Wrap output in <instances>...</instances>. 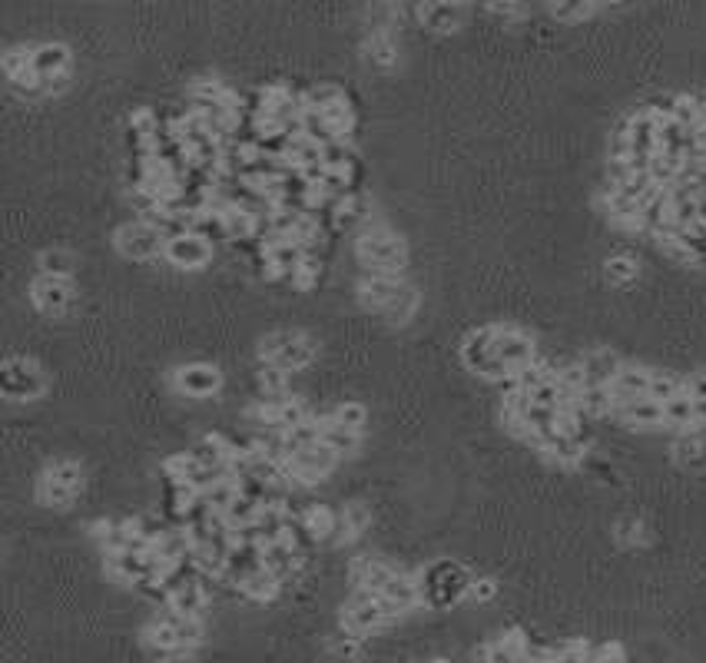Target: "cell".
<instances>
[{
    "label": "cell",
    "mask_w": 706,
    "mask_h": 663,
    "mask_svg": "<svg viewBox=\"0 0 706 663\" xmlns=\"http://www.w3.org/2000/svg\"><path fill=\"white\" fill-rule=\"evenodd\" d=\"M358 259H362L365 266L402 272V266H405V239L398 233H392L385 223H365L362 236H358Z\"/></svg>",
    "instance_id": "6da1fadb"
},
{
    "label": "cell",
    "mask_w": 706,
    "mask_h": 663,
    "mask_svg": "<svg viewBox=\"0 0 706 663\" xmlns=\"http://www.w3.org/2000/svg\"><path fill=\"white\" fill-rule=\"evenodd\" d=\"M471 591V577L461 571L458 564L451 561H441L435 564L431 571L425 574V581H421V601H428L431 607H448L461 601Z\"/></svg>",
    "instance_id": "7a4b0ae2"
},
{
    "label": "cell",
    "mask_w": 706,
    "mask_h": 663,
    "mask_svg": "<svg viewBox=\"0 0 706 663\" xmlns=\"http://www.w3.org/2000/svg\"><path fill=\"white\" fill-rule=\"evenodd\" d=\"M259 355L266 362L272 365H279V368H286V372H292V368H302V365H309L312 362V339H305L302 332H292V329H282V332H272L262 339L259 345Z\"/></svg>",
    "instance_id": "3957f363"
},
{
    "label": "cell",
    "mask_w": 706,
    "mask_h": 663,
    "mask_svg": "<svg viewBox=\"0 0 706 663\" xmlns=\"http://www.w3.org/2000/svg\"><path fill=\"white\" fill-rule=\"evenodd\" d=\"M388 620H392V617H388L382 597L372 594V591H355V597H352L349 607H345V614H342V627H345V634H349V637L362 640L365 634H372V630L388 624Z\"/></svg>",
    "instance_id": "277c9868"
},
{
    "label": "cell",
    "mask_w": 706,
    "mask_h": 663,
    "mask_svg": "<svg viewBox=\"0 0 706 663\" xmlns=\"http://www.w3.org/2000/svg\"><path fill=\"white\" fill-rule=\"evenodd\" d=\"M83 484V471L73 465V461H57L50 465L44 475H40V501L50 504V508H63L70 504L73 494L80 491Z\"/></svg>",
    "instance_id": "5b68a950"
},
{
    "label": "cell",
    "mask_w": 706,
    "mask_h": 663,
    "mask_svg": "<svg viewBox=\"0 0 706 663\" xmlns=\"http://www.w3.org/2000/svg\"><path fill=\"white\" fill-rule=\"evenodd\" d=\"M117 246L123 256L130 259H150L156 252L166 249V236L163 229L150 223V219H136V223H126L117 233Z\"/></svg>",
    "instance_id": "8992f818"
},
{
    "label": "cell",
    "mask_w": 706,
    "mask_h": 663,
    "mask_svg": "<svg viewBox=\"0 0 706 663\" xmlns=\"http://www.w3.org/2000/svg\"><path fill=\"white\" fill-rule=\"evenodd\" d=\"M4 392L7 398H17V402H24V398H37L44 392V375H40V368L27 359H7L4 365Z\"/></svg>",
    "instance_id": "52a82bcc"
},
{
    "label": "cell",
    "mask_w": 706,
    "mask_h": 663,
    "mask_svg": "<svg viewBox=\"0 0 706 663\" xmlns=\"http://www.w3.org/2000/svg\"><path fill=\"white\" fill-rule=\"evenodd\" d=\"M163 256L179 269H199V266H206V262L213 259V246H209V242L199 233H183V236L166 239Z\"/></svg>",
    "instance_id": "ba28073f"
},
{
    "label": "cell",
    "mask_w": 706,
    "mask_h": 663,
    "mask_svg": "<svg viewBox=\"0 0 706 663\" xmlns=\"http://www.w3.org/2000/svg\"><path fill=\"white\" fill-rule=\"evenodd\" d=\"M67 67H70V54L63 44H44V47L30 50V70L40 77L44 90L60 87L63 77H67Z\"/></svg>",
    "instance_id": "9c48e42d"
},
{
    "label": "cell",
    "mask_w": 706,
    "mask_h": 663,
    "mask_svg": "<svg viewBox=\"0 0 706 663\" xmlns=\"http://www.w3.org/2000/svg\"><path fill=\"white\" fill-rule=\"evenodd\" d=\"M607 388H610V398H614V412H617V408H624L630 402H637V398H647L650 395V368L624 365Z\"/></svg>",
    "instance_id": "30bf717a"
},
{
    "label": "cell",
    "mask_w": 706,
    "mask_h": 663,
    "mask_svg": "<svg viewBox=\"0 0 706 663\" xmlns=\"http://www.w3.org/2000/svg\"><path fill=\"white\" fill-rule=\"evenodd\" d=\"M494 355H498L511 372H521L524 365L534 362V342L514 329H498L494 332Z\"/></svg>",
    "instance_id": "8fae6325"
},
{
    "label": "cell",
    "mask_w": 706,
    "mask_h": 663,
    "mask_svg": "<svg viewBox=\"0 0 706 663\" xmlns=\"http://www.w3.org/2000/svg\"><path fill=\"white\" fill-rule=\"evenodd\" d=\"M176 385H179V392H186L193 398H206V395H213L219 385H223V375H219L216 365L193 362V365L176 368Z\"/></svg>",
    "instance_id": "7c38bea8"
},
{
    "label": "cell",
    "mask_w": 706,
    "mask_h": 663,
    "mask_svg": "<svg viewBox=\"0 0 706 663\" xmlns=\"http://www.w3.org/2000/svg\"><path fill=\"white\" fill-rule=\"evenodd\" d=\"M395 577V567H388L382 557H372V554H362L355 557L352 564V584L355 591H372V594H382L385 584Z\"/></svg>",
    "instance_id": "4fadbf2b"
},
{
    "label": "cell",
    "mask_w": 706,
    "mask_h": 663,
    "mask_svg": "<svg viewBox=\"0 0 706 663\" xmlns=\"http://www.w3.org/2000/svg\"><path fill=\"white\" fill-rule=\"evenodd\" d=\"M378 597H382L388 617H398V614H405V610H412L421 601V584L415 581V577L395 571V577L385 584V591Z\"/></svg>",
    "instance_id": "5bb4252c"
},
{
    "label": "cell",
    "mask_w": 706,
    "mask_h": 663,
    "mask_svg": "<svg viewBox=\"0 0 706 663\" xmlns=\"http://www.w3.org/2000/svg\"><path fill=\"white\" fill-rule=\"evenodd\" d=\"M30 296L40 305L44 312H63L73 299V286L70 279H57V276H40L34 282V289H30Z\"/></svg>",
    "instance_id": "9a60e30c"
},
{
    "label": "cell",
    "mask_w": 706,
    "mask_h": 663,
    "mask_svg": "<svg viewBox=\"0 0 706 663\" xmlns=\"http://www.w3.org/2000/svg\"><path fill=\"white\" fill-rule=\"evenodd\" d=\"M584 368V378H587V388L590 385H600V388H607L610 382L617 378V372L624 368V362L617 359L610 349H597V352H590L587 359L581 362Z\"/></svg>",
    "instance_id": "2e32d148"
},
{
    "label": "cell",
    "mask_w": 706,
    "mask_h": 663,
    "mask_svg": "<svg viewBox=\"0 0 706 663\" xmlns=\"http://www.w3.org/2000/svg\"><path fill=\"white\" fill-rule=\"evenodd\" d=\"M262 564L269 567L279 581H286L289 574H295V567L302 564V554L295 551L292 541H276V544H262Z\"/></svg>",
    "instance_id": "e0dca14e"
},
{
    "label": "cell",
    "mask_w": 706,
    "mask_h": 663,
    "mask_svg": "<svg viewBox=\"0 0 706 663\" xmlns=\"http://www.w3.org/2000/svg\"><path fill=\"white\" fill-rule=\"evenodd\" d=\"M617 418H624L627 425L634 428H660L663 425V405L653 402V398H637V402H630L624 408H617L614 412Z\"/></svg>",
    "instance_id": "ac0fdd59"
},
{
    "label": "cell",
    "mask_w": 706,
    "mask_h": 663,
    "mask_svg": "<svg viewBox=\"0 0 706 663\" xmlns=\"http://www.w3.org/2000/svg\"><path fill=\"white\" fill-rule=\"evenodd\" d=\"M663 425L677 431H693L697 428V415H693V398L683 388L680 395H673L670 402H663Z\"/></svg>",
    "instance_id": "d6986e66"
},
{
    "label": "cell",
    "mask_w": 706,
    "mask_h": 663,
    "mask_svg": "<svg viewBox=\"0 0 706 663\" xmlns=\"http://www.w3.org/2000/svg\"><path fill=\"white\" fill-rule=\"evenodd\" d=\"M170 604L176 614H183V617H203V610H206V591H203V584L199 581H189L186 587H179L176 594H170Z\"/></svg>",
    "instance_id": "ffe728a7"
},
{
    "label": "cell",
    "mask_w": 706,
    "mask_h": 663,
    "mask_svg": "<svg viewBox=\"0 0 706 663\" xmlns=\"http://www.w3.org/2000/svg\"><path fill=\"white\" fill-rule=\"evenodd\" d=\"M322 445H329L335 455H352V451L362 445V435H358V431L342 428V425L329 415V418H325V428H322Z\"/></svg>",
    "instance_id": "44dd1931"
},
{
    "label": "cell",
    "mask_w": 706,
    "mask_h": 663,
    "mask_svg": "<svg viewBox=\"0 0 706 663\" xmlns=\"http://www.w3.org/2000/svg\"><path fill=\"white\" fill-rule=\"evenodd\" d=\"M279 577L269 571V567H259L256 574H249L246 577V584H242V591H246L249 597H256V601H272V597L279 594Z\"/></svg>",
    "instance_id": "7402d4cb"
},
{
    "label": "cell",
    "mask_w": 706,
    "mask_h": 663,
    "mask_svg": "<svg viewBox=\"0 0 706 663\" xmlns=\"http://www.w3.org/2000/svg\"><path fill=\"white\" fill-rule=\"evenodd\" d=\"M259 385H262V398H289V378L286 368L266 362L259 372Z\"/></svg>",
    "instance_id": "603a6c76"
},
{
    "label": "cell",
    "mask_w": 706,
    "mask_h": 663,
    "mask_svg": "<svg viewBox=\"0 0 706 663\" xmlns=\"http://www.w3.org/2000/svg\"><path fill=\"white\" fill-rule=\"evenodd\" d=\"M687 388V378H677L670 372H650V398L653 402H670L673 395H680Z\"/></svg>",
    "instance_id": "cb8c5ba5"
},
{
    "label": "cell",
    "mask_w": 706,
    "mask_h": 663,
    "mask_svg": "<svg viewBox=\"0 0 706 663\" xmlns=\"http://www.w3.org/2000/svg\"><path fill=\"white\" fill-rule=\"evenodd\" d=\"M352 146L345 140H332L329 146H322V166L325 170H335V173H345L352 163Z\"/></svg>",
    "instance_id": "d4e9b609"
},
{
    "label": "cell",
    "mask_w": 706,
    "mask_h": 663,
    "mask_svg": "<svg viewBox=\"0 0 706 663\" xmlns=\"http://www.w3.org/2000/svg\"><path fill=\"white\" fill-rule=\"evenodd\" d=\"M421 20H428L435 30H451L458 24V17L465 14L461 7H438V4H428V7H418Z\"/></svg>",
    "instance_id": "484cf974"
},
{
    "label": "cell",
    "mask_w": 706,
    "mask_h": 663,
    "mask_svg": "<svg viewBox=\"0 0 706 663\" xmlns=\"http://www.w3.org/2000/svg\"><path fill=\"white\" fill-rule=\"evenodd\" d=\"M40 272H44V276L70 279V272H73V256H70V252H63V249L44 252V256H40Z\"/></svg>",
    "instance_id": "4316f807"
},
{
    "label": "cell",
    "mask_w": 706,
    "mask_h": 663,
    "mask_svg": "<svg viewBox=\"0 0 706 663\" xmlns=\"http://www.w3.org/2000/svg\"><path fill=\"white\" fill-rule=\"evenodd\" d=\"M332 418H335V422H339L342 428L358 431V435H362V428H365V418H368V412H365V405H362V402H342V405L332 412Z\"/></svg>",
    "instance_id": "83f0119b"
},
{
    "label": "cell",
    "mask_w": 706,
    "mask_h": 663,
    "mask_svg": "<svg viewBox=\"0 0 706 663\" xmlns=\"http://www.w3.org/2000/svg\"><path fill=\"white\" fill-rule=\"evenodd\" d=\"M415 305H418V296H415V289L412 286H405L402 292H398V299L388 305V319L392 322H408L412 319V312H415Z\"/></svg>",
    "instance_id": "f1b7e54d"
},
{
    "label": "cell",
    "mask_w": 706,
    "mask_h": 663,
    "mask_svg": "<svg viewBox=\"0 0 706 663\" xmlns=\"http://www.w3.org/2000/svg\"><path fill=\"white\" fill-rule=\"evenodd\" d=\"M368 50H372V57L378 63H392L395 54H398V47H395V40L388 30H378V34H372V44H368Z\"/></svg>",
    "instance_id": "f546056e"
},
{
    "label": "cell",
    "mask_w": 706,
    "mask_h": 663,
    "mask_svg": "<svg viewBox=\"0 0 706 663\" xmlns=\"http://www.w3.org/2000/svg\"><path fill=\"white\" fill-rule=\"evenodd\" d=\"M587 663H624V647L620 644H597L590 647Z\"/></svg>",
    "instance_id": "4dcf8cb0"
},
{
    "label": "cell",
    "mask_w": 706,
    "mask_h": 663,
    "mask_svg": "<svg viewBox=\"0 0 706 663\" xmlns=\"http://www.w3.org/2000/svg\"><path fill=\"white\" fill-rule=\"evenodd\" d=\"M634 259H627V256H617V259H610L607 262V279H614V282H627V279H634Z\"/></svg>",
    "instance_id": "1f68e13d"
},
{
    "label": "cell",
    "mask_w": 706,
    "mask_h": 663,
    "mask_svg": "<svg viewBox=\"0 0 706 663\" xmlns=\"http://www.w3.org/2000/svg\"><path fill=\"white\" fill-rule=\"evenodd\" d=\"M474 601H491L494 594H498V584L488 581V577H481V581H471V591H468Z\"/></svg>",
    "instance_id": "d6a6232c"
},
{
    "label": "cell",
    "mask_w": 706,
    "mask_h": 663,
    "mask_svg": "<svg viewBox=\"0 0 706 663\" xmlns=\"http://www.w3.org/2000/svg\"><path fill=\"white\" fill-rule=\"evenodd\" d=\"M687 395L690 398H706V368L703 372H693L687 378Z\"/></svg>",
    "instance_id": "836d02e7"
},
{
    "label": "cell",
    "mask_w": 706,
    "mask_h": 663,
    "mask_svg": "<svg viewBox=\"0 0 706 663\" xmlns=\"http://www.w3.org/2000/svg\"><path fill=\"white\" fill-rule=\"evenodd\" d=\"M554 17H587L594 14V7H551Z\"/></svg>",
    "instance_id": "e575fe53"
},
{
    "label": "cell",
    "mask_w": 706,
    "mask_h": 663,
    "mask_svg": "<svg viewBox=\"0 0 706 663\" xmlns=\"http://www.w3.org/2000/svg\"><path fill=\"white\" fill-rule=\"evenodd\" d=\"M640 531H644V528H640V524H634V521L620 524V538H627V541H640V538H644Z\"/></svg>",
    "instance_id": "d590c367"
},
{
    "label": "cell",
    "mask_w": 706,
    "mask_h": 663,
    "mask_svg": "<svg viewBox=\"0 0 706 663\" xmlns=\"http://www.w3.org/2000/svg\"><path fill=\"white\" fill-rule=\"evenodd\" d=\"M160 663H196V660H193L189 650H173V654H163Z\"/></svg>",
    "instance_id": "8d00e7d4"
},
{
    "label": "cell",
    "mask_w": 706,
    "mask_h": 663,
    "mask_svg": "<svg viewBox=\"0 0 706 663\" xmlns=\"http://www.w3.org/2000/svg\"><path fill=\"white\" fill-rule=\"evenodd\" d=\"M693 415H697V425H706V398H693Z\"/></svg>",
    "instance_id": "74e56055"
},
{
    "label": "cell",
    "mask_w": 706,
    "mask_h": 663,
    "mask_svg": "<svg viewBox=\"0 0 706 663\" xmlns=\"http://www.w3.org/2000/svg\"><path fill=\"white\" fill-rule=\"evenodd\" d=\"M431 663H448V660H431Z\"/></svg>",
    "instance_id": "f35d334b"
}]
</instances>
